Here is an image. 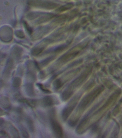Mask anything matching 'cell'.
<instances>
[{
    "label": "cell",
    "mask_w": 122,
    "mask_h": 138,
    "mask_svg": "<svg viewBox=\"0 0 122 138\" xmlns=\"http://www.w3.org/2000/svg\"><path fill=\"white\" fill-rule=\"evenodd\" d=\"M19 101L21 103H25L31 107H34L35 105V101L32 100H28L25 99H21L19 100Z\"/></svg>",
    "instance_id": "52a82bcc"
},
{
    "label": "cell",
    "mask_w": 122,
    "mask_h": 138,
    "mask_svg": "<svg viewBox=\"0 0 122 138\" xmlns=\"http://www.w3.org/2000/svg\"><path fill=\"white\" fill-rule=\"evenodd\" d=\"M25 89L26 93L28 96H34L35 93L32 84L29 83L26 85L25 86Z\"/></svg>",
    "instance_id": "277c9868"
},
{
    "label": "cell",
    "mask_w": 122,
    "mask_h": 138,
    "mask_svg": "<svg viewBox=\"0 0 122 138\" xmlns=\"http://www.w3.org/2000/svg\"><path fill=\"white\" fill-rule=\"evenodd\" d=\"M20 129L21 134H22L23 137H29V134L25 127H23V126H20Z\"/></svg>",
    "instance_id": "7c38bea8"
},
{
    "label": "cell",
    "mask_w": 122,
    "mask_h": 138,
    "mask_svg": "<svg viewBox=\"0 0 122 138\" xmlns=\"http://www.w3.org/2000/svg\"><path fill=\"white\" fill-rule=\"evenodd\" d=\"M22 80L20 78L15 77L13 79L12 84L13 86L15 87H18L21 84Z\"/></svg>",
    "instance_id": "ba28073f"
},
{
    "label": "cell",
    "mask_w": 122,
    "mask_h": 138,
    "mask_svg": "<svg viewBox=\"0 0 122 138\" xmlns=\"http://www.w3.org/2000/svg\"><path fill=\"white\" fill-rule=\"evenodd\" d=\"M37 85L38 86V87H39L40 89V90H42V91H44V92L46 93H51V92L49 90L45 89L44 87V86H43L41 84L38 83L37 84Z\"/></svg>",
    "instance_id": "4fadbf2b"
},
{
    "label": "cell",
    "mask_w": 122,
    "mask_h": 138,
    "mask_svg": "<svg viewBox=\"0 0 122 138\" xmlns=\"http://www.w3.org/2000/svg\"><path fill=\"white\" fill-rule=\"evenodd\" d=\"M1 106L4 109H8L10 106V102L8 98L3 96L1 98Z\"/></svg>",
    "instance_id": "5b68a950"
},
{
    "label": "cell",
    "mask_w": 122,
    "mask_h": 138,
    "mask_svg": "<svg viewBox=\"0 0 122 138\" xmlns=\"http://www.w3.org/2000/svg\"><path fill=\"white\" fill-rule=\"evenodd\" d=\"M26 122L29 130L31 131V132H33L34 131V128L33 122L32 120L30 118L28 117L26 119Z\"/></svg>",
    "instance_id": "9c48e42d"
},
{
    "label": "cell",
    "mask_w": 122,
    "mask_h": 138,
    "mask_svg": "<svg viewBox=\"0 0 122 138\" xmlns=\"http://www.w3.org/2000/svg\"><path fill=\"white\" fill-rule=\"evenodd\" d=\"M10 132L14 137H19V134L18 130L13 126H11L10 127Z\"/></svg>",
    "instance_id": "30bf717a"
},
{
    "label": "cell",
    "mask_w": 122,
    "mask_h": 138,
    "mask_svg": "<svg viewBox=\"0 0 122 138\" xmlns=\"http://www.w3.org/2000/svg\"><path fill=\"white\" fill-rule=\"evenodd\" d=\"M63 85L62 81L60 79H57L54 81L53 85L54 88L56 89H58L60 88Z\"/></svg>",
    "instance_id": "8fae6325"
},
{
    "label": "cell",
    "mask_w": 122,
    "mask_h": 138,
    "mask_svg": "<svg viewBox=\"0 0 122 138\" xmlns=\"http://www.w3.org/2000/svg\"><path fill=\"white\" fill-rule=\"evenodd\" d=\"M76 104H72V105L67 106L63 110V111L62 112V119L64 121H65L67 119L68 117L75 108Z\"/></svg>",
    "instance_id": "7a4b0ae2"
},
{
    "label": "cell",
    "mask_w": 122,
    "mask_h": 138,
    "mask_svg": "<svg viewBox=\"0 0 122 138\" xmlns=\"http://www.w3.org/2000/svg\"><path fill=\"white\" fill-rule=\"evenodd\" d=\"M1 137L4 138L10 137V136H9L8 134L3 130H2L1 131Z\"/></svg>",
    "instance_id": "5bb4252c"
},
{
    "label": "cell",
    "mask_w": 122,
    "mask_h": 138,
    "mask_svg": "<svg viewBox=\"0 0 122 138\" xmlns=\"http://www.w3.org/2000/svg\"><path fill=\"white\" fill-rule=\"evenodd\" d=\"M72 93V91L70 90H66L62 93V95H61V98H62V99L64 101L67 100L68 99V98L70 97Z\"/></svg>",
    "instance_id": "8992f818"
},
{
    "label": "cell",
    "mask_w": 122,
    "mask_h": 138,
    "mask_svg": "<svg viewBox=\"0 0 122 138\" xmlns=\"http://www.w3.org/2000/svg\"><path fill=\"white\" fill-rule=\"evenodd\" d=\"M42 103L44 106L46 107L51 106L54 104V99L51 96H46L42 99Z\"/></svg>",
    "instance_id": "3957f363"
},
{
    "label": "cell",
    "mask_w": 122,
    "mask_h": 138,
    "mask_svg": "<svg viewBox=\"0 0 122 138\" xmlns=\"http://www.w3.org/2000/svg\"><path fill=\"white\" fill-rule=\"evenodd\" d=\"M51 124L52 129L54 135L58 138H62L63 137V130L59 124L56 120L51 118Z\"/></svg>",
    "instance_id": "6da1fadb"
}]
</instances>
